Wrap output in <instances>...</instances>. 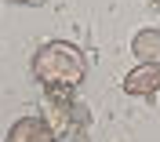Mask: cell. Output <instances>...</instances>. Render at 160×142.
<instances>
[{"label": "cell", "instance_id": "6da1fadb", "mask_svg": "<svg viewBox=\"0 0 160 142\" xmlns=\"http://www.w3.org/2000/svg\"><path fill=\"white\" fill-rule=\"evenodd\" d=\"M33 77L48 88H77L88 77V58L69 40H48L33 55Z\"/></svg>", "mask_w": 160, "mask_h": 142}, {"label": "cell", "instance_id": "7a4b0ae2", "mask_svg": "<svg viewBox=\"0 0 160 142\" xmlns=\"http://www.w3.org/2000/svg\"><path fill=\"white\" fill-rule=\"evenodd\" d=\"M124 91L128 95H146V99H149L153 91H160V66L157 62H138V66L124 77Z\"/></svg>", "mask_w": 160, "mask_h": 142}, {"label": "cell", "instance_id": "3957f363", "mask_svg": "<svg viewBox=\"0 0 160 142\" xmlns=\"http://www.w3.org/2000/svg\"><path fill=\"white\" fill-rule=\"evenodd\" d=\"M4 142H55V128L40 117H22V120L11 124Z\"/></svg>", "mask_w": 160, "mask_h": 142}, {"label": "cell", "instance_id": "277c9868", "mask_svg": "<svg viewBox=\"0 0 160 142\" xmlns=\"http://www.w3.org/2000/svg\"><path fill=\"white\" fill-rule=\"evenodd\" d=\"M131 51L138 55V62H157V66H160V29H142V33H135Z\"/></svg>", "mask_w": 160, "mask_h": 142}, {"label": "cell", "instance_id": "5b68a950", "mask_svg": "<svg viewBox=\"0 0 160 142\" xmlns=\"http://www.w3.org/2000/svg\"><path fill=\"white\" fill-rule=\"evenodd\" d=\"M15 4H29V8H40L44 0H15Z\"/></svg>", "mask_w": 160, "mask_h": 142}]
</instances>
